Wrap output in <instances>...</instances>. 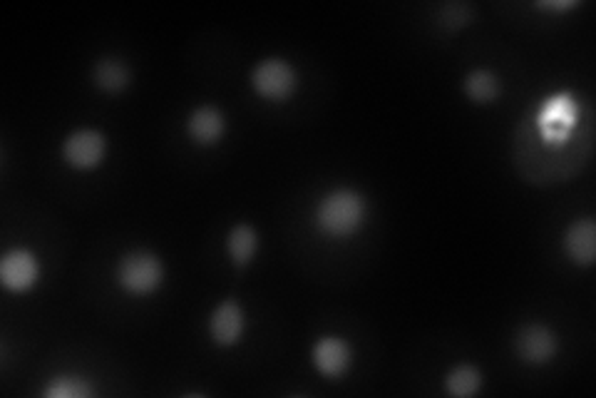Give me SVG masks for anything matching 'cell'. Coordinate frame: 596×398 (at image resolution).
Segmentation results:
<instances>
[{"label": "cell", "mask_w": 596, "mask_h": 398, "mask_svg": "<svg viewBox=\"0 0 596 398\" xmlns=\"http://www.w3.org/2000/svg\"><path fill=\"white\" fill-rule=\"evenodd\" d=\"M366 222V199L353 190H333L318 202L316 224L328 237H351Z\"/></svg>", "instance_id": "6da1fadb"}, {"label": "cell", "mask_w": 596, "mask_h": 398, "mask_svg": "<svg viewBox=\"0 0 596 398\" xmlns=\"http://www.w3.org/2000/svg\"><path fill=\"white\" fill-rule=\"evenodd\" d=\"M117 279L130 294L145 297V294L157 292L164 279V267L157 254L152 252H130L117 264Z\"/></svg>", "instance_id": "7a4b0ae2"}, {"label": "cell", "mask_w": 596, "mask_h": 398, "mask_svg": "<svg viewBox=\"0 0 596 398\" xmlns=\"http://www.w3.org/2000/svg\"><path fill=\"white\" fill-rule=\"evenodd\" d=\"M251 85L264 100L284 102L294 95L298 78L296 70L286 60L269 58L256 65L254 73H251Z\"/></svg>", "instance_id": "3957f363"}, {"label": "cell", "mask_w": 596, "mask_h": 398, "mask_svg": "<svg viewBox=\"0 0 596 398\" xmlns=\"http://www.w3.org/2000/svg\"><path fill=\"white\" fill-rule=\"evenodd\" d=\"M557 349V336L544 324H524L515 336V351L524 364H547Z\"/></svg>", "instance_id": "277c9868"}, {"label": "cell", "mask_w": 596, "mask_h": 398, "mask_svg": "<svg viewBox=\"0 0 596 398\" xmlns=\"http://www.w3.org/2000/svg\"><path fill=\"white\" fill-rule=\"evenodd\" d=\"M40 277L38 259L28 252V249H10L3 259H0V282L10 292H28L35 287Z\"/></svg>", "instance_id": "5b68a950"}, {"label": "cell", "mask_w": 596, "mask_h": 398, "mask_svg": "<svg viewBox=\"0 0 596 398\" xmlns=\"http://www.w3.org/2000/svg\"><path fill=\"white\" fill-rule=\"evenodd\" d=\"M105 135L97 130H77L65 140L63 157L75 170H92L105 160Z\"/></svg>", "instance_id": "8992f818"}, {"label": "cell", "mask_w": 596, "mask_h": 398, "mask_svg": "<svg viewBox=\"0 0 596 398\" xmlns=\"http://www.w3.org/2000/svg\"><path fill=\"white\" fill-rule=\"evenodd\" d=\"M351 346L336 336H326L313 346V366L321 371L326 379H341L351 369Z\"/></svg>", "instance_id": "52a82bcc"}, {"label": "cell", "mask_w": 596, "mask_h": 398, "mask_svg": "<svg viewBox=\"0 0 596 398\" xmlns=\"http://www.w3.org/2000/svg\"><path fill=\"white\" fill-rule=\"evenodd\" d=\"M209 331H212L214 344L234 346L244 334V309L231 299L219 304L209 321Z\"/></svg>", "instance_id": "ba28073f"}, {"label": "cell", "mask_w": 596, "mask_h": 398, "mask_svg": "<svg viewBox=\"0 0 596 398\" xmlns=\"http://www.w3.org/2000/svg\"><path fill=\"white\" fill-rule=\"evenodd\" d=\"M564 249H567L569 259L582 267H589L594 264L596 257V224L594 219H577L572 227L567 229V237H564Z\"/></svg>", "instance_id": "9c48e42d"}, {"label": "cell", "mask_w": 596, "mask_h": 398, "mask_svg": "<svg viewBox=\"0 0 596 398\" xmlns=\"http://www.w3.org/2000/svg\"><path fill=\"white\" fill-rule=\"evenodd\" d=\"M224 127L226 120L222 110L212 105L197 107L187 120V132L197 145H217L224 137Z\"/></svg>", "instance_id": "30bf717a"}, {"label": "cell", "mask_w": 596, "mask_h": 398, "mask_svg": "<svg viewBox=\"0 0 596 398\" xmlns=\"http://www.w3.org/2000/svg\"><path fill=\"white\" fill-rule=\"evenodd\" d=\"M95 85L105 93H122L130 85V70L122 60L117 58H102L92 70Z\"/></svg>", "instance_id": "8fae6325"}, {"label": "cell", "mask_w": 596, "mask_h": 398, "mask_svg": "<svg viewBox=\"0 0 596 398\" xmlns=\"http://www.w3.org/2000/svg\"><path fill=\"white\" fill-rule=\"evenodd\" d=\"M465 93L472 102L490 105V102L500 98L502 83L495 73H490V70H472L465 80Z\"/></svg>", "instance_id": "7c38bea8"}, {"label": "cell", "mask_w": 596, "mask_h": 398, "mask_svg": "<svg viewBox=\"0 0 596 398\" xmlns=\"http://www.w3.org/2000/svg\"><path fill=\"white\" fill-rule=\"evenodd\" d=\"M259 249V234L249 224H239L229 234V254L236 267H246Z\"/></svg>", "instance_id": "4fadbf2b"}, {"label": "cell", "mask_w": 596, "mask_h": 398, "mask_svg": "<svg viewBox=\"0 0 596 398\" xmlns=\"http://www.w3.org/2000/svg\"><path fill=\"white\" fill-rule=\"evenodd\" d=\"M482 386V374L470 364H462L457 369H452L445 379V389L450 396L467 398L475 396Z\"/></svg>", "instance_id": "5bb4252c"}, {"label": "cell", "mask_w": 596, "mask_h": 398, "mask_svg": "<svg viewBox=\"0 0 596 398\" xmlns=\"http://www.w3.org/2000/svg\"><path fill=\"white\" fill-rule=\"evenodd\" d=\"M43 396L48 398H87L92 396V386L82 376H55L48 386H45Z\"/></svg>", "instance_id": "9a60e30c"}, {"label": "cell", "mask_w": 596, "mask_h": 398, "mask_svg": "<svg viewBox=\"0 0 596 398\" xmlns=\"http://www.w3.org/2000/svg\"><path fill=\"white\" fill-rule=\"evenodd\" d=\"M574 0H569V3H539V8H547V10H567V8H574Z\"/></svg>", "instance_id": "2e32d148"}]
</instances>
